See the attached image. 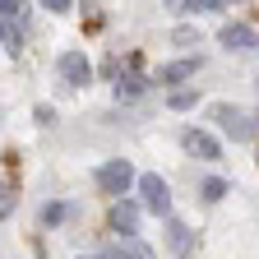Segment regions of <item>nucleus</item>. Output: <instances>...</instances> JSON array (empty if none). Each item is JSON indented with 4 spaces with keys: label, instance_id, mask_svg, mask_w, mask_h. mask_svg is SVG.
<instances>
[{
    "label": "nucleus",
    "instance_id": "20e7f679",
    "mask_svg": "<svg viewBox=\"0 0 259 259\" xmlns=\"http://www.w3.org/2000/svg\"><path fill=\"white\" fill-rule=\"evenodd\" d=\"M185 148L199 157V162H218L222 157V139L213 135V130H190V135H185Z\"/></svg>",
    "mask_w": 259,
    "mask_h": 259
},
{
    "label": "nucleus",
    "instance_id": "f8f14e48",
    "mask_svg": "<svg viewBox=\"0 0 259 259\" xmlns=\"http://www.w3.org/2000/svg\"><path fill=\"white\" fill-rule=\"evenodd\" d=\"M171 107H176V111H185V107H194V93H171Z\"/></svg>",
    "mask_w": 259,
    "mask_h": 259
},
{
    "label": "nucleus",
    "instance_id": "4468645a",
    "mask_svg": "<svg viewBox=\"0 0 259 259\" xmlns=\"http://www.w3.org/2000/svg\"><path fill=\"white\" fill-rule=\"evenodd\" d=\"M83 259H102V254H83Z\"/></svg>",
    "mask_w": 259,
    "mask_h": 259
},
{
    "label": "nucleus",
    "instance_id": "0eeeda50",
    "mask_svg": "<svg viewBox=\"0 0 259 259\" xmlns=\"http://www.w3.org/2000/svg\"><path fill=\"white\" fill-rule=\"evenodd\" d=\"M56 74H60L65 83H88V56H79V51H65V56L56 60Z\"/></svg>",
    "mask_w": 259,
    "mask_h": 259
},
{
    "label": "nucleus",
    "instance_id": "f03ea898",
    "mask_svg": "<svg viewBox=\"0 0 259 259\" xmlns=\"http://www.w3.org/2000/svg\"><path fill=\"white\" fill-rule=\"evenodd\" d=\"M139 204H144L148 213H157V218H167V213H171V190H167V181L153 176V171H144V176H139Z\"/></svg>",
    "mask_w": 259,
    "mask_h": 259
},
{
    "label": "nucleus",
    "instance_id": "ddd939ff",
    "mask_svg": "<svg viewBox=\"0 0 259 259\" xmlns=\"http://www.w3.org/2000/svg\"><path fill=\"white\" fill-rule=\"evenodd\" d=\"M171 245H176V250H185V245H190V236H185V227H171Z\"/></svg>",
    "mask_w": 259,
    "mask_h": 259
},
{
    "label": "nucleus",
    "instance_id": "6e6552de",
    "mask_svg": "<svg viewBox=\"0 0 259 259\" xmlns=\"http://www.w3.org/2000/svg\"><path fill=\"white\" fill-rule=\"evenodd\" d=\"M194 70H199V60H171L157 70V83H181V79H194Z\"/></svg>",
    "mask_w": 259,
    "mask_h": 259
},
{
    "label": "nucleus",
    "instance_id": "39448f33",
    "mask_svg": "<svg viewBox=\"0 0 259 259\" xmlns=\"http://www.w3.org/2000/svg\"><path fill=\"white\" fill-rule=\"evenodd\" d=\"M135 227H139V204H135V199H120V204L111 208V232L125 236V241H135Z\"/></svg>",
    "mask_w": 259,
    "mask_h": 259
},
{
    "label": "nucleus",
    "instance_id": "423d86ee",
    "mask_svg": "<svg viewBox=\"0 0 259 259\" xmlns=\"http://www.w3.org/2000/svg\"><path fill=\"white\" fill-rule=\"evenodd\" d=\"M222 47H227V51H232V47H236V51H254V47H259V32H254L250 23H227V28H222Z\"/></svg>",
    "mask_w": 259,
    "mask_h": 259
},
{
    "label": "nucleus",
    "instance_id": "f257e3e1",
    "mask_svg": "<svg viewBox=\"0 0 259 259\" xmlns=\"http://www.w3.org/2000/svg\"><path fill=\"white\" fill-rule=\"evenodd\" d=\"M93 181L102 185L107 194H130V185H139V171L130 167L125 157H107V162L93 167Z\"/></svg>",
    "mask_w": 259,
    "mask_h": 259
},
{
    "label": "nucleus",
    "instance_id": "7ed1b4c3",
    "mask_svg": "<svg viewBox=\"0 0 259 259\" xmlns=\"http://www.w3.org/2000/svg\"><path fill=\"white\" fill-rule=\"evenodd\" d=\"M218 125H222V135L232 139V144H250L254 139V125H250V116L241 107H222L218 111Z\"/></svg>",
    "mask_w": 259,
    "mask_h": 259
},
{
    "label": "nucleus",
    "instance_id": "1a4fd4ad",
    "mask_svg": "<svg viewBox=\"0 0 259 259\" xmlns=\"http://www.w3.org/2000/svg\"><path fill=\"white\" fill-rule=\"evenodd\" d=\"M102 259H148V250H144V245H135V241H125V245H107V250H102Z\"/></svg>",
    "mask_w": 259,
    "mask_h": 259
},
{
    "label": "nucleus",
    "instance_id": "9b49d317",
    "mask_svg": "<svg viewBox=\"0 0 259 259\" xmlns=\"http://www.w3.org/2000/svg\"><path fill=\"white\" fill-rule=\"evenodd\" d=\"M65 213H70V204H47V208H42V227H60Z\"/></svg>",
    "mask_w": 259,
    "mask_h": 259
},
{
    "label": "nucleus",
    "instance_id": "9d476101",
    "mask_svg": "<svg viewBox=\"0 0 259 259\" xmlns=\"http://www.w3.org/2000/svg\"><path fill=\"white\" fill-rule=\"evenodd\" d=\"M199 190H204V199H222V194H227V181L222 176H204Z\"/></svg>",
    "mask_w": 259,
    "mask_h": 259
}]
</instances>
